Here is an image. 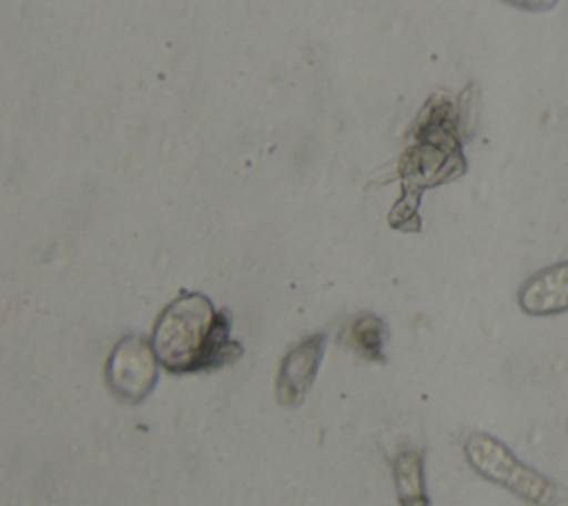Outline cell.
Returning <instances> with one entry per match:
<instances>
[{"label": "cell", "instance_id": "2", "mask_svg": "<svg viewBox=\"0 0 568 506\" xmlns=\"http://www.w3.org/2000/svg\"><path fill=\"white\" fill-rule=\"evenodd\" d=\"M464 457L479 477L510 490L532 506H552L557 502V486L532 466L519 462L504 442L488 433L468 435Z\"/></svg>", "mask_w": 568, "mask_h": 506}, {"label": "cell", "instance_id": "6", "mask_svg": "<svg viewBox=\"0 0 568 506\" xmlns=\"http://www.w3.org/2000/svg\"><path fill=\"white\" fill-rule=\"evenodd\" d=\"M348 335H351V344L353 348L366 357V360H373V362H384V342L388 337V331H386V324L375 317V315H359L351 328H348Z\"/></svg>", "mask_w": 568, "mask_h": 506}, {"label": "cell", "instance_id": "1", "mask_svg": "<svg viewBox=\"0 0 568 506\" xmlns=\"http://www.w3.org/2000/svg\"><path fill=\"white\" fill-rule=\"evenodd\" d=\"M224 311L195 291H182L158 315L151 346L162 368L171 373L209 371L231 364L242 346L231 340Z\"/></svg>", "mask_w": 568, "mask_h": 506}, {"label": "cell", "instance_id": "3", "mask_svg": "<svg viewBox=\"0 0 568 506\" xmlns=\"http://www.w3.org/2000/svg\"><path fill=\"white\" fill-rule=\"evenodd\" d=\"M158 355L151 340L142 335H124L111 348L104 366L109 388L126 402L144 399L158 382Z\"/></svg>", "mask_w": 568, "mask_h": 506}, {"label": "cell", "instance_id": "4", "mask_svg": "<svg viewBox=\"0 0 568 506\" xmlns=\"http://www.w3.org/2000/svg\"><path fill=\"white\" fill-rule=\"evenodd\" d=\"M324 340V333H313L282 357L275 380V397L282 406H297L308 393L322 362Z\"/></svg>", "mask_w": 568, "mask_h": 506}, {"label": "cell", "instance_id": "5", "mask_svg": "<svg viewBox=\"0 0 568 506\" xmlns=\"http://www.w3.org/2000/svg\"><path fill=\"white\" fill-rule=\"evenodd\" d=\"M517 304L532 317L568 313V260L532 273L519 286Z\"/></svg>", "mask_w": 568, "mask_h": 506}, {"label": "cell", "instance_id": "8", "mask_svg": "<svg viewBox=\"0 0 568 506\" xmlns=\"http://www.w3.org/2000/svg\"><path fill=\"white\" fill-rule=\"evenodd\" d=\"M504 2L524 11H550L557 7L559 0H504Z\"/></svg>", "mask_w": 568, "mask_h": 506}, {"label": "cell", "instance_id": "9", "mask_svg": "<svg viewBox=\"0 0 568 506\" xmlns=\"http://www.w3.org/2000/svg\"><path fill=\"white\" fill-rule=\"evenodd\" d=\"M399 506H428V499L422 497V499H413V502H402Z\"/></svg>", "mask_w": 568, "mask_h": 506}, {"label": "cell", "instance_id": "7", "mask_svg": "<svg viewBox=\"0 0 568 506\" xmlns=\"http://www.w3.org/2000/svg\"><path fill=\"white\" fill-rule=\"evenodd\" d=\"M393 479L397 488L399 504L426 497L424 488V470H422V455L413 451H404L393 459Z\"/></svg>", "mask_w": 568, "mask_h": 506}]
</instances>
